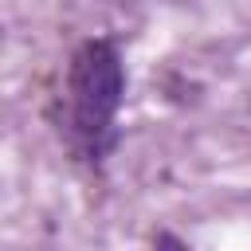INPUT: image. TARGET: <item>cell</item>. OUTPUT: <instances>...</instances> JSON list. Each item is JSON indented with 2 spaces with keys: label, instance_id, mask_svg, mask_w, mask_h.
<instances>
[{
  "label": "cell",
  "instance_id": "6da1fadb",
  "mask_svg": "<svg viewBox=\"0 0 251 251\" xmlns=\"http://www.w3.org/2000/svg\"><path fill=\"white\" fill-rule=\"evenodd\" d=\"M126 94V71L122 55L106 39H90L75 51L71 75H67V98H71V129L82 145L94 153L114 133V118L122 110Z\"/></svg>",
  "mask_w": 251,
  "mask_h": 251
}]
</instances>
